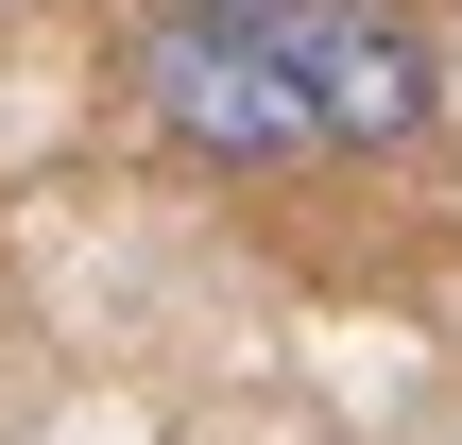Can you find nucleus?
<instances>
[{"label": "nucleus", "mask_w": 462, "mask_h": 445, "mask_svg": "<svg viewBox=\"0 0 462 445\" xmlns=\"http://www.w3.org/2000/svg\"><path fill=\"white\" fill-rule=\"evenodd\" d=\"M446 86H462V51H446Z\"/></svg>", "instance_id": "20e7f679"}, {"label": "nucleus", "mask_w": 462, "mask_h": 445, "mask_svg": "<svg viewBox=\"0 0 462 445\" xmlns=\"http://www.w3.org/2000/svg\"><path fill=\"white\" fill-rule=\"evenodd\" d=\"M137 120L206 172H291L309 154V86L274 34H206V17H154L137 34Z\"/></svg>", "instance_id": "f257e3e1"}, {"label": "nucleus", "mask_w": 462, "mask_h": 445, "mask_svg": "<svg viewBox=\"0 0 462 445\" xmlns=\"http://www.w3.org/2000/svg\"><path fill=\"white\" fill-rule=\"evenodd\" d=\"M274 51H291V86H309V154H411L429 103H446V51H429L394 0H309Z\"/></svg>", "instance_id": "f03ea898"}, {"label": "nucleus", "mask_w": 462, "mask_h": 445, "mask_svg": "<svg viewBox=\"0 0 462 445\" xmlns=\"http://www.w3.org/2000/svg\"><path fill=\"white\" fill-rule=\"evenodd\" d=\"M171 17H206V34H291L309 0H171Z\"/></svg>", "instance_id": "7ed1b4c3"}]
</instances>
